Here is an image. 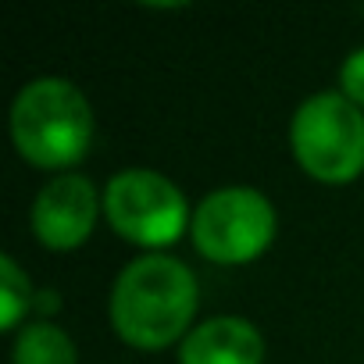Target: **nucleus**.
Here are the masks:
<instances>
[{
  "label": "nucleus",
  "mask_w": 364,
  "mask_h": 364,
  "mask_svg": "<svg viewBox=\"0 0 364 364\" xmlns=\"http://www.w3.org/2000/svg\"><path fill=\"white\" fill-rule=\"evenodd\" d=\"M275 232V211L264 200V193L247 186L215 190L208 200H200L193 215V243L200 254L222 264H240L257 257Z\"/></svg>",
  "instance_id": "20e7f679"
},
{
  "label": "nucleus",
  "mask_w": 364,
  "mask_h": 364,
  "mask_svg": "<svg viewBox=\"0 0 364 364\" xmlns=\"http://www.w3.org/2000/svg\"><path fill=\"white\" fill-rule=\"evenodd\" d=\"M0 293H4V311H0V325L11 328L26 304H29V279L18 272V264L11 257H0Z\"/></svg>",
  "instance_id": "1a4fd4ad"
},
{
  "label": "nucleus",
  "mask_w": 364,
  "mask_h": 364,
  "mask_svg": "<svg viewBox=\"0 0 364 364\" xmlns=\"http://www.w3.org/2000/svg\"><path fill=\"white\" fill-rule=\"evenodd\" d=\"M11 136L33 164L61 168L86 154L93 114L86 97L68 79H36L15 97Z\"/></svg>",
  "instance_id": "f03ea898"
},
{
  "label": "nucleus",
  "mask_w": 364,
  "mask_h": 364,
  "mask_svg": "<svg viewBox=\"0 0 364 364\" xmlns=\"http://www.w3.org/2000/svg\"><path fill=\"white\" fill-rule=\"evenodd\" d=\"M97 218V193L82 175H58L33 204V229L47 247H75L90 236Z\"/></svg>",
  "instance_id": "423d86ee"
},
{
  "label": "nucleus",
  "mask_w": 364,
  "mask_h": 364,
  "mask_svg": "<svg viewBox=\"0 0 364 364\" xmlns=\"http://www.w3.org/2000/svg\"><path fill=\"white\" fill-rule=\"evenodd\" d=\"M293 150L325 182H346L364 168V114L343 93H314L293 114Z\"/></svg>",
  "instance_id": "7ed1b4c3"
},
{
  "label": "nucleus",
  "mask_w": 364,
  "mask_h": 364,
  "mask_svg": "<svg viewBox=\"0 0 364 364\" xmlns=\"http://www.w3.org/2000/svg\"><path fill=\"white\" fill-rule=\"evenodd\" d=\"M104 211L122 236L146 247L171 243L186 229V197L164 175L146 168H125L107 182Z\"/></svg>",
  "instance_id": "39448f33"
},
{
  "label": "nucleus",
  "mask_w": 364,
  "mask_h": 364,
  "mask_svg": "<svg viewBox=\"0 0 364 364\" xmlns=\"http://www.w3.org/2000/svg\"><path fill=\"white\" fill-rule=\"evenodd\" d=\"M182 364H261V332L243 318H211L182 343Z\"/></svg>",
  "instance_id": "0eeeda50"
},
{
  "label": "nucleus",
  "mask_w": 364,
  "mask_h": 364,
  "mask_svg": "<svg viewBox=\"0 0 364 364\" xmlns=\"http://www.w3.org/2000/svg\"><path fill=\"white\" fill-rule=\"evenodd\" d=\"M15 364H75V346L58 325L36 321L18 336Z\"/></svg>",
  "instance_id": "6e6552de"
},
{
  "label": "nucleus",
  "mask_w": 364,
  "mask_h": 364,
  "mask_svg": "<svg viewBox=\"0 0 364 364\" xmlns=\"http://www.w3.org/2000/svg\"><path fill=\"white\" fill-rule=\"evenodd\" d=\"M197 307L193 272L164 254L136 257L114 282L111 321L125 343L157 350L168 346Z\"/></svg>",
  "instance_id": "f257e3e1"
},
{
  "label": "nucleus",
  "mask_w": 364,
  "mask_h": 364,
  "mask_svg": "<svg viewBox=\"0 0 364 364\" xmlns=\"http://www.w3.org/2000/svg\"><path fill=\"white\" fill-rule=\"evenodd\" d=\"M339 82H343V93L357 104H364V47L353 50L346 61H343V72H339Z\"/></svg>",
  "instance_id": "9d476101"
}]
</instances>
